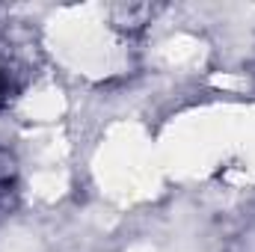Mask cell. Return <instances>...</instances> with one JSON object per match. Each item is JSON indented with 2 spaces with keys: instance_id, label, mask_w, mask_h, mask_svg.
Instances as JSON below:
<instances>
[{
  "instance_id": "1",
  "label": "cell",
  "mask_w": 255,
  "mask_h": 252,
  "mask_svg": "<svg viewBox=\"0 0 255 252\" xmlns=\"http://www.w3.org/2000/svg\"><path fill=\"white\" fill-rule=\"evenodd\" d=\"M21 83H24L21 68H18V63H15V57H12L9 45L0 39V110H3V107H9V104L18 98Z\"/></svg>"
},
{
  "instance_id": "2",
  "label": "cell",
  "mask_w": 255,
  "mask_h": 252,
  "mask_svg": "<svg viewBox=\"0 0 255 252\" xmlns=\"http://www.w3.org/2000/svg\"><path fill=\"white\" fill-rule=\"evenodd\" d=\"M18 199V160L0 148V214L9 211Z\"/></svg>"
},
{
  "instance_id": "3",
  "label": "cell",
  "mask_w": 255,
  "mask_h": 252,
  "mask_svg": "<svg viewBox=\"0 0 255 252\" xmlns=\"http://www.w3.org/2000/svg\"><path fill=\"white\" fill-rule=\"evenodd\" d=\"M148 15H151V6H142V3H128V6H113V21L128 30V33H136L148 24Z\"/></svg>"
}]
</instances>
